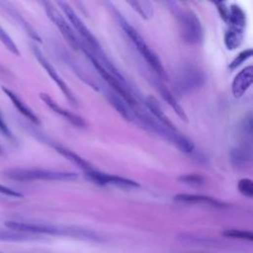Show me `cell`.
I'll return each mask as SVG.
<instances>
[{"instance_id": "cell-1", "label": "cell", "mask_w": 253, "mask_h": 253, "mask_svg": "<svg viewBox=\"0 0 253 253\" xmlns=\"http://www.w3.org/2000/svg\"><path fill=\"white\" fill-rule=\"evenodd\" d=\"M114 12L116 14V17L125 31V33L129 37L133 44L135 45L138 52L143 56L145 61L151 66V68L155 71V73L158 75V77L162 80L167 79L166 71L162 65V62L158 55L149 47V45L145 42L143 38L140 36V34L121 15L120 12H118L116 9H114Z\"/></svg>"}, {"instance_id": "cell-2", "label": "cell", "mask_w": 253, "mask_h": 253, "mask_svg": "<svg viewBox=\"0 0 253 253\" xmlns=\"http://www.w3.org/2000/svg\"><path fill=\"white\" fill-rule=\"evenodd\" d=\"M3 175L15 181H73L78 174L74 172L55 171L39 168H10L3 171Z\"/></svg>"}, {"instance_id": "cell-3", "label": "cell", "mask_w": 253, "mask_h": 253, "mask_svg": "<svg viewBox=\"0 0 253 253\" xmlns=\"http://www.w3.org/2000/svg\"><path fill=\"white\" fill-rule=\"evenodd\" d=\"M139 118L153 131L162 135L167 140H169L170 142L175 144V146L177 148H179L181 151L186 152V153H190L194 150L195 145H194L193 141L191 139H189L188 137H186L185 135H183L177 129H171V128L163 126L159 122L154 121L152 118H149L148 116H142V117H139Z\"/></svg>"}, {"instance_id": "cell-4", "label": "cell", "mask_w": 253, "mask_h": 253, "mask_svg": "<svg viewBox=\"0 0 253 253\" xmlns=\"http://www.w3.org/2000/svg\"><path fill=\"white\" fill-rule=\"evenodd\" d=\"M80 48L84 51V53L86 54V56L90 59V61L92 62L93 66L96 68V70L98 71V73L103 77V79L117 92V94L128 105V106H134L135 105V100L132 97V95L130 94V92L128 91L127 87H126V83L120 81L119 79H117L115 76H113L109 71H107L101 64L100 62L95 58V56L93 55L92 51L84 44L80 42Z\"/></svg>"}, {"instance_id": "cell-5", "label": "cell", "mask_w": 253, "mask_h": 253, "mask_svg": "<svg viewBox=\"0 0 253 253\" xmlns=\"http://www.w3.org/2000/svg\"><path fill=\"white\" fill-rule=\"evenodd\" d=\"M5 225L18 232L29 233L33 235L38 234H50V235H69L71 233V227H59L51 224L38 223L31 221H21V220H8Z\"/></svg>"}, {"instance_id": "cell-6", "label": "cell", "mask_w": 253, "mask_h": 253, "mask_svg": "<svg viewBox=\"0 0 253 253\" xmlns=\"http://www.w3.org/2000/svg\"><path fill=\"white\" fill-rule=\"evenodd\" d=\"M183 40L190 44H198L203 41V28L198 16L192 10H184L178 14Z\"/></svg>"}, {"instance_id": "cell-7", "label": "cell", "mask_w": 253, "mask_h": 253, "mask_svg": "<svg viewBox=\"0 0 253 253\" xmlns=\"http://www.w3.org/2000/svg\"><path fill=\"white\" fill-rule=\"evenodd\" d=\"M205 79V74L200 68L193 65L185 66L176 77V90L180 94L187 95L200 88L204 84Z\"/></svg>"}, {"instance_id": "cell-8", "label": "cell", "mask_w": 253, "mask_h": 253, "mask_svg": "<svg viewBox=\"0 0 253 253\" xmlns=\"http://www.w3.org/2000/svg\"><path fill=\"white\" fill-rule=\"evenodd\" d=\"M63 13L65 14L66 18L72 25V27L76 30V32L81 36V38L85 41L86 43H84L92 52H97L101 50L100 43L97 41V39L94 37V35L90 32V30L86 27V25L83 23V21L77 16V14L74 12V10L66 3V2H57Z\"/></svg>"}, {"instance_id": "cell-9", "label": "cell", "mask_w": 253, "mask_h": 253, "mask_svg": "<svg viewBox=\"0 0 253 253\" xmlns=\"http://www.w3.org/2000/svg\"><path fill=\"white\" fill-rule=\"evenodd\" d=\"M43 5L44 11L47 15V17L51 20V22L58 28L61 35L64 37L66 42L71 45V47L74 50H78L80 48V42L77 40L75 34L73 33L70 25L67 23V21L62 17V15L59 13V11L50 3L43 1L42 2Z\"/></svg>"}, {"instance_id": "cell-10", "label": "cell", "mask_w": 253, "mask_h": 253, "mask_svg": "<svg viewBox=\"0 0 253 253\" xmlns=\"http://www.w3.org/2000/svg\"><path fill=\"white\" fill-rule=\"evenodd\" d=\"M33 52L36 56V58L38 59V61L40 62V64L44 68V70L47 72V74L50 76V78L56 83V85L59 87V89L61 90V92L63 93V95L65 96V98L72 104H76V99L73 95V93L71 92V90L69 89V87L66 85V83L63 81V79H61V77L58 75V73L56 72V70L54 69V67L49 63V61L44 57V55L42 54V52L40 50V48L36 45H33Z\"/></svg>"}, {"instance_id": "cell-11", "label": "cell", "mask_w": 253, "mask_h": 253, "mask_svg": "<svg viewBox=\"0 0 253 253\" xmlns=\"http://www.w3.org/2000/svg\"><path fill=\"white\" fill-rule=\"evenodd\" d=\"M86 178L91 180L92 182L99 185H114L121 188H136L139 187V184L133 180L126 179L124 177H120L117 175L106 174L102 172H98L95 170H90L86 172Z\"/></svg>"}, {"instance_id": "cell-12", "label": "cell", "mask_w": 253, "mask_h": 253, "mask_svg": "<svg viewBox=\"0 0 253 253\" xmlns=\"http://www.w3.org/2000/svg\"><path fill=\"white\" fill-rule=\"evenodd\" d=\"M253 83V67L246 66L237 73L231 84V91L235 98H240Z\"/></svg>"}, {"instance_id": "cell-13", "label": "cell", "mask_w": 253, "mask_h": 253, "mask_svg": "<svg viewBox=\"0 0 253 253\" xmlns=\"http://www.w3.org/2000/svg\"><path fill=\"white\" fill-rule=\"evenodd\" d=\"M40 98L42 99V101L49 108L51 109L54 113L58 114L59 116L63 117L64 119H66L68 122H70L72 125L76 126L77 127H84L86 126L85 121L80 117L77 116L63 108H61L56 102L53 101V99L46 93H41L40 94Z\"/></svg>"}, {"instance_id": "cell-14", "label": "cell", "mask_w": 253, "mask_h": 253, "mask_svg": "<svg viewBox=\"0 0 253 253\" xmlns=\"http://www.w3.org/2000/svg\"><path fill=\"white\" fill-rule=\"evenodd\" d=\"M2 91L4 92V94L9 98V100L12 102V104L14 105V107L25 117L27 118L28 120H30L32 123L36 124V125H39L40 124V120L39 118L37 117V115L32 111L31 108H29L25 102L15 93L13 92L12 90H10L9 88L7 87H4L2 86L1 87Z\"/></svg>"}, {"instance_id": "cell-15", "label": "cell", "mask_w": 253, "mask_h": 253, "mask_svg": "<svg viewBox=\"0 0 253 253\" xmlns=\"http://www.w3.org/2000/svg\"><path fill=\"white\" fill-rule=\"evenodd\" d=\"M154 86L155 88L158 90V92L160 93L161 97L169 104V106L174 110V112L177 114V116L183 120L184 122H188V118H187V115L184 111V109L181 107V105L178 103V101L176 100V98L174 97L173 93L164 85L162 84L161 82L159 81H156L154 83Z\"/></svg>"}, {"instance_id": "cell-16", "label": "cell", "mask_w": 253, "mask_h": 253, "mask_svg": "<svg viewBox=\"0 0 253 253\" xmlns=\"http://www.w3.org/2000/svg\"><path fill=\"white\" fill-rule=\"evenodd\" d=\"M174 201L185 204H204L217 208H223L225 206L222 202H219L211 197L195 194H178L174 197Z\"/></svg>"}, {"instance_id": "cell-17", "label": "cell", "mask_w": 253, "mask_h": 253, "mask_svg": "<svg viewBox=\"0 0 253 253\" xmlns=\"http://www.w3.org/2000/svg\"><path fill=\"white\" fill-rule=\"evenodd\" d=\"M0 5L2 6V8H3V10H5L6 12H7V14H9L25 31H26V33L27 34H29V36L32 38V39H34L35 41H37V42H42L41 41V38H40V36L38 35V33L36 32V30L23 18V16L15 9V8H13L9 3H7V2H0Z\"/></svg>"}, {"instance_id": "cell-18", "label": "cell", "mask_w": 253, "mask_h": 253, "mask_svg": "<svg viewBox=\"0 0 253 253\" xmlns=\"http://www.w3.org/2000/svg\"><path fill=\"white\" fill-rule=\"evenodd\" d=\"M145 105H146L147 109L150 111V113L153 115V117H155L157 122H159L160 124H162L163 126H167L171 129H177L175 127V126L172 124V122L168 119V117L164 114L160 105L158 104L157 100L154 97L148 96L145 100Z\"/></svg>"}, {"instance_id": "cell-19", "label": "cell", "mask_w": 253, "mask_h": 253, "mask_svg": "<svg viewBox=\"0 0 253 253\" xmlns=\"http://www.w3.org/2000/svg\"><path fill=\"white\" fill-rule=\"evenodd\" d=\"M229 155H230V160L234 165L246 164L250 162L252 158L251 146L246 144L236 146L231 149Z\"/></svg>"}, {"instance_id": "cell-20", "label": "cell", "mask_w": 253, "mask_h": 253, "mask_svg": "<svg viewBox=\"0 0 253 253\" xmlns=\"http://www.w3.org/2000/svg\"><path fill=\"white\" fill-rule=\"evenodd\" d=\"M228 24L230 27L243 30L246 25V15L242 8L236 4H232L229 7V17H228Z\"/></svg>"}, {"instance_id": "cell-21", "label": "cell", "mask_w": 253, "mask_h": 253, "mask_svg": "<svg viewBox=\"0 0 253 253\" xmlns=\"http://www.w3.org/2000/svg\"><path fill=\"white\" fill-rule=\"evenodd\" d=\"M53 147L55 148V150L61 154L62 156H64L67 160L71 161L73 164H75L76 166H78L80 169L84 170L85 172H88L90 170H92V167L90 166V164L85 161L83 158H81L79 155H77L76 153L72 152L71 150L63 147V146H60V145H53Z\"/></svg>"}, {"instance_id": "cell-22", "label": "cell", "mask_w": 253, "mask_h": 253, "mask_svg": "<svg viewBox=\"0 0 253 253\" xmlns=\"http://www.w3.org/2000/svg\"><path fill=\"white\" fill-rule=\"evenodd\" d=\"M243 30L229 27L224 34V45L228 50L236 49L242 42Z\"/></svg>"}, {"instance_id": "cell-23", "label": "cell", "mask_w": 253, "mask_h": 253, "mask_svg": "<svg viewBox=\"0 0 253 253\" xmlns=\"http://www.w3.org/2000/svg\"><path fill=\"white\" fill-rule=\"evenodd\" d=\"M133 10H135L141 18L148 20L152 18L154 14L153 4L149 1H128L127 2Z\"/></svg>"}, {"instance_id": "cell-24", "label": "cell", "mask_w": 253, "mask_h": 253, "mask_svg": "<svg viewBox=\"0 0 253 253\" xmlns=\"http://www.w3.org/2000/svg\"><path fill=\"white\" fill-rule=\"evenodd\" d=\"M39 239L38 235H33L24 232L18 231H4L0 230V241H29V240H36Z\"/></svg>"}, {"instance_id": "cell-25", "label": "cell", "mask_w": 253, "mask_h": 253, "mask_svg": "<svg viewBox=\"0 0 253 253\" xmlns=\"http://www.w3.org/2000/svg\"><path fill=\"white\" fill-rule=\"evenodd\" d=\"M108 100L110 104L126 119V120H130L131 119V114L129 109L127 108V105L124 102V100L120 97H117L116 95H108Z\"/></svg>"}, {"instance_id": "cell-26", "label": "cell", "mask_w": 253, "mask_h": 253, "mask_svg": "<svg viewBox=\"0 0 253 253\" xmlns=\"http://www.w3.org/2000/svg\"><path fill=\"white\" fill-rule=\"evenodd\" d=\"M0 42L5 45V47L12 52L13 54L19 56L21 54L17 44L15 43V42L13 41V39L7 34V32L0 26Z\"/></svg>"}, {"instance_id": "cell-27", "label": "cell", "mask_w": 253, "mask_h": 253, "mask_svg": "<svg viewBox=\"0 0 253 253\" xmlns=\"http://www.w3.org/2000/svg\"><path fill=\"white\" fill-rule=\"evenodd\" d=\"M223 236L231 237V238H238V239H245L248 241L253 240V235L251 231L247 230H239V229H227L222 232Z\"/></svg>"}, {"instance_id": "cell-28", "label": "cell", "mask_w": 253, "mask_h": 253, "mask_svg": "<svg viewBox=\"0 0 253 253\" xmlns=\"http://www.w3.org/2000/svg\"><path fill=\"white\" fill-rule=\"evenodd\" d=\"M238 191L245 197L252 198L253 197V182L251 179L243 178L238 182L237 185Z\"/></svg>"}, {"instance_id": "cell-29", "label": "cell", "mask_w": 253, "mask_h": 253, "mask_svg": "<svg viewBox=\"0 0 253 253\" xmlns=\"http://www.w3.org/2000/svg\"><path fill=\"white\" fill-rule=\"evenodd\" d=\"M252 49L248 48L245 49L243 51H241L240 53H238V55L231 61V63H229V69L234 70L235 68H237L239 65H241L245 60H247L248 58H250L252 56Z\"/></svg>"}, {"instance_id": "cell-30", "label": "cell", "mask_w": 253, "mask_h": 253, "mask_svg": "<svg viewBox=\"0 0 253 253\" xmlns=\"http://www.w3.org/2000/svg\"><path fill=\"white\" fill-rule=\"evenodd\" d=\"M179 181L188 184V185H194L198 186L203 184L204 182V177L200 174H186L181 177H179Z\"/></svg>"}, {"instance_id": "cell-31", "label": "cell", "mask_w": 253, "mask_h": 253, "mask_svg": "<svg viewBox=\"0 0 253 253\" xmlns=\"http://www.w3.org/2000/svg\"><path fill=\"white\" fill-rule=\"evenodd\" d=\"M214 5L216 6V9L219 13L220 18L224 22H228V17H229V8L224 2H214Z\"/></svg>"}, {"instance_id": "cell-32", "label": "cell", "mask_w": 253, "mask_h": 253, "mask_svg": "<svg viewBox=\"0 0 253 253\" xmlns=\"http://www.w3.org/2000/svg\"><path fill=\"white\" fill-rule=\"evenodd\" d=\"M0 194L11 197V198H23L24 197L22 193H20L16 190H13L7 186H4L2 184H0Z\"/></svg>"}, {"instance_id": "cell-33", "label": "cell", "mask_w": 253, "mask_h": 253, "mask_svg": "<svg viewBox=\"0 0 253 253\" xmlns=\"http://www.w3.org/2000/svg\"><path fill=\"white\" fill-rule=\"evenodd\" d=\"M0 133L7 137V138H11L12 137V132L8 126V125L6 124V122L4 121V119L2 118V116L0 115Z\"/></svg>"}, {"instance_id": "cell-34", "label": "cell", "mask_w": 253, "mask_h": 253, "mask_svg": "<svg viewBox=\"0 0 253 253\" xmlns=\"http://www.w3.org/2000/svg\"><path fill=\"white\" fill-rule=\"evenodd\" d=\"M243 130L248 135H251L252 132V122H251V114H249L247 117H245L243 121Z\"/></svg>"}, {"instance_id": "cell-35", "label": "cell", "mask_w": 253, "mask_h": 253, "mask_svg": "<svg viewBox=\"0 0 253 253\" xmlns=\"http://www.w3.org/2000/svg\"><path fill=\"white\" fill-rule=\"evenodd\" d=\"M0 154H3V150H2V148H1V146H0Z\"/></svg>"}]
</instances>
